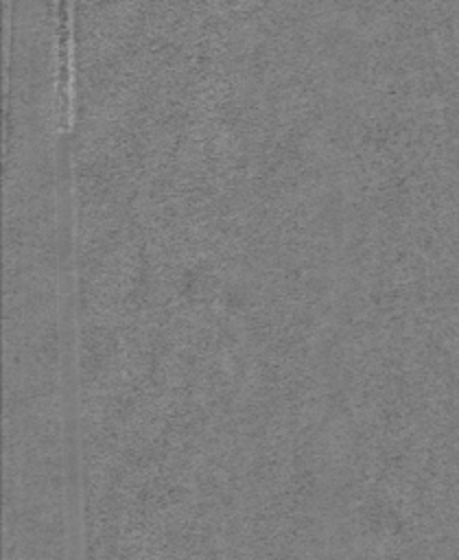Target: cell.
Instances as JSON below:
<instances>
[{
	"label": "cell",
	"mask_w": 459,
	"mask_h": 560,
	"mask_svg": "<svg viewBox=\"0 0 459 560\" xmlns=\"http://www.w3.org/2000/svg\"><path fill=\"white\" fill-rule=\"evenodd\" d=\"M59 120L63 127L70 125L72 116V44H70V18H61V42H59Z\"/></svg>",
	"instance_id": "cell-1"
}]
</instances>
